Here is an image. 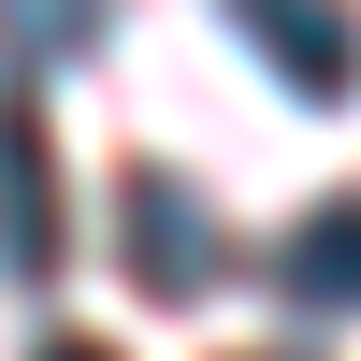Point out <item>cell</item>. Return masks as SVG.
Segmentation results:
<instances>
[{"instance_id":"6da1fadb","label":"cell","mask_w":361,"mask_h":361,"mask_svg":"<svg viewBox=\"0 0 361 361\" xmlns=\"http://www.w3.org/2000/svg\"><path fill=\"white\" fill-rule=\"evenodd\" d=\"M116 260H130V289L145 304H202V289L231 275V231L202 217V188H173L159 159L116 188Z\"/></svg>"},{"instance_id":"7a4b0ae2","label":"cell","mask_w":361,"mask_h":361,"mask_svg":"<svg viewBox=\"0 0 361 361\" xmlns=\"http://www.w3.org/2000/svg\"><path fill=\"white\" fill-rule=\"evenodd\" d=\"M231 29L260 44V73H289V102H347L361 87V15L347 0H231Z\"/></svg>"},{"instance_id":"3957f363","label":"cell","mask_w":361,"mask_h":361,"mask_svg":"<svg viewBox=\"0 0 361 361\" xmlns=\"http://www.w3.org/2000/svg\"><path fill=\"white\" fill-rule=\"evenodd\" d=\"M58 145H44V102H0V275H58Z\"/></svg>"},{"instance_id":"277c9868","label":"cell","mask_w":361,"mask_h":361,"mask_svg":"<svg viewBox=\"0 0 361 361\" xmlns=\"http://www.w3.org/2000/svg\"><path fill=\"white\" fill-rule=\"evenodd\" d=\"M275 304H289V318H361V188H333L318 217H289Z\"/></svg>"},{"instance_id":"5b68a950","label":"cell","mask_w":361,"mask_h":361,"mask_svg":"<svg viewBox=\"0 0 361 361\" xmlns=\"http://www.w3.org/2000/svg\"><path fill=\"white\" fill-rule=\"evenodd\" d=\"M102 44V0H0V73H58V58H87Z\"/></svg>"},{"instance_id":"8992f818","label":"cell","mask_w":361,"mask_h":361,"mask_svg":"<svg viewBox=\"0 0 361 361\" xmlns=\"http://www.w3.org/2000/svg\"><path fill=\"white\" fill-rule=\"evenodd\" d=\"M29 361H116V347H87V333H58V347H29Z\"/></svg>"}]
</instances>
